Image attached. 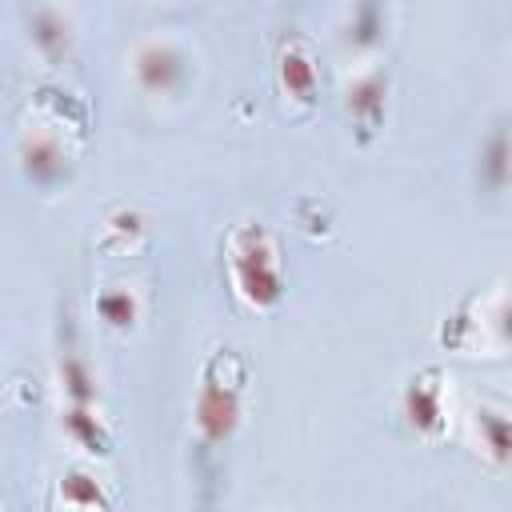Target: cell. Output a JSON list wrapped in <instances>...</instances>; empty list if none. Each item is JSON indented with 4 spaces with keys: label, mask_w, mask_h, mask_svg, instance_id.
<instances>
[{
    "label": "cell",
    "mask_w": 512,
    "mask_h": 512,
    "mask_svg": "<svg viewBox=\"0 0 512 512\" xmlns=\"http://www.w3.org/2000/svg\"><path fill=\"white\" fill-rule=\"evenodd\" d=\"M64 500H68V504H104L100 488H96L88 476H80V472H72V476L64 480Z\"/></svg>",
    "instance_id": "14"
},
{
    "label": "cell",
    "mask_w": 512,
    "mask_h": 512,
    "mask_svg": "<svg viewBox=\"0 0 512 512\" xmlns=\"http://www.w3.org/2000/svg\"><path fill=\"white\" fill-rule=\"evenodd\" d=\"M376 36V8L364 4L360 8V20H356V40H372Z\"/></svg>",
    "instance_id": "15"
},
{
    "label": "cell",
    "mask_w": 512,
    "mask_h": 512,
    "mask_svg": "<svg viewBox=\"0 0 512 512\" xmlns=\"http://www.w3.org/2000/svg\"><path fill=\"white\" fill-rule=\"evenodd\" d=\"M232 268H236V284L252 304H276L280 300V276L272 264V248L268 236L260 228H244L236 248H232Z\"/></svg>",
    "instance_id": "1"
},
{
    "label": "cell",
    "mask_w": 512,
    "mask_h": 512,
    "mask_svg": "<svg viewBox=\"0 0 512 512\" xmlns=\"http://www.w3.org/2000/svg\"><path fill=\"white\" fill-rule=\"evenodd\" d=\"M64 388H68L72 404H92V400H96V384H92L88 368H84L76 356L64 360Z\"/></svg>",
    "instance_id": "12"
},
{
    "label": "cell",
    "mask_w": 512,
    "mask_h": 512,
    "mask_svg": "<svg viewBox=\"0 0 512 512\" xmlns=\"http://www.w3.org/2000/svg\"><path fill=\"white\" fill-rule=\"evenodd\" d=\"M100 312H104L108 324L124 328V324H132V316H136V304H132L128 292H108V296H100Z\"/></svg>",
    "instance_id": "13"
},
{
    "label": "cell",
    "mask_w": 512,
    "mask_h": 512,
    "mask_svg": "<svg viewBox=\"0 0 512 512\" xmlns=\"http://www.w3.org/2000/svg\"><path fill=\"white\" fill-rule=\"evenodd\" d=\"M408 416H412L416 428H428V432L440 424V400H436V388L432 384H416L408 392Z\"/></svg>",
    "instance_id": "10"
},
{
    "label": "cell",
    "mask_w": 512,
    "mask_h": 512,
    "mask_svg": "<svg viewBox=\"0 0 512 512\" xmlns=\"http://www.w3.org/2000/svg\"><path fill=\"white\" fill-rule=\"evenodd\" d=\"M480 176L488 188H504L512 176V140L504 128H496L480 148Z\"/></svg>",
    "instance_id": "5"
},
{
    "label": "cell",
    "mask_w": 512,
    "mask_h": 512,
    "mask_svg": "<svg viewBox=\"0 0 512 512\" xmlns=\"http://www.w3.org/2000/svg\"><path fill=\"white\" fill-rule=\"evenodd\" d=\"M136 80L148 88V92H172L180 88L184 80V56L168 44H152L136 56Z\"/></svg>",
    "instance_id": "3"
},
{
    "label": "cell",
    "mask_w": 512,
    "mask_h": 512,
    "mask_svg": "<svg viewBox=\"0 0 512 512\" xmlns=\"http://www.w3.org/2000/svg\"><path fill=\"white\" fill-rule=\"evenodd\" d=\"M348 108H352L364 124H376L380 112H384V84H380V76L356 80V84L348 88Z\"/></svg>",
    "instance_id": "8"
},
{
    "label": "cell",
    "mask_w": 512,
    "mask_h": 512,
    "mask_svg": "<svg viewBox=\"0 0 512 512\" xmlns=\"http://www.w3.org/2000/svg\"><path fill=\"white\" fill-rule=\"evenodd\" d=\"M28 28H32L36 48H40L48 60H64V56H68V24H64L56 12L36 8L32 20H28Z\"/></svg>",
    "instance_id": "6"
},
{
    "label": "cell",
    "mask_w": 512,
    "mask_h": 512,
    "mask_svg": "<svg viewBox=\"0 0 512 512\" xmlns=\"http://www.w3.org/2000/svg\"><path fill=\"white\" fill-rule=\"evenodd\" d=\"M280 76H284V88H288L292 96L312 100V92H316V68H312V60H308L300 48H288V52H284Z\"/></svg>",
    "instance_id": "7"
},
{
    "label": "cell",
    "mask_w": 512,
    "mask_h": 512,
    "mask_svg": "<svg viewBox=\"0 0 512 512\" xmlns=\"http://www.w3.org/2000/svg\"><path fill=\"white\" fill-rule=\"evenodd\" d=\"M236 416H240V400H236V388L232 384H220V380H204L200 388V400H196V420H200V432L208 444H220L232 436L236 428Z\"/></svg>",
    "instance_id": "2"
},
{
    "label": "cell",
    "mask_w": 512,
    "mask_h": 512,
    "mask_svg": "<svg viewBox=\"0 0 512 512\" xmlns=\"http://www.w3.org/2000/svg\"><path fill=\"white\" fill-rule=\"evenodd\" d=\"M64 168H68V156L52 136H28L24 140V172L36 184H56L64 176Z\"/></svg>",
    "instance_id": "4"
},
{
    "label": "cell",
    "mask_w": 512,
    "mask_h": 512,
    "mask_svg": "<svg viewBox=\"0 0 512 512\" xmlns=\"http://www.w3.org/2000/svg\"><path fill=\"white\" fill-rule=\"evenodd\" d=\"M480 432L496 460H512V420H504L496 412H480Z\"/></svg>",
    "instance_id": "11"
},
{
    "label": "cell",
    "mask_w": 512,
    "mask_h": 512,
    "mask_svg": "<svg viewBox=\"0 0 512 512\" xmlns=\"http://www.w3.org/2000/svg\"><path fill=\"white\" fill-rule=\"evenodd\" d=\"M64 424H68V432H72L88 452H108V436L100 432V424H96V416L88 412V404H72L68 416H64Z\"/></svg>",
    "instance_id": "9"
}]
</instances>
